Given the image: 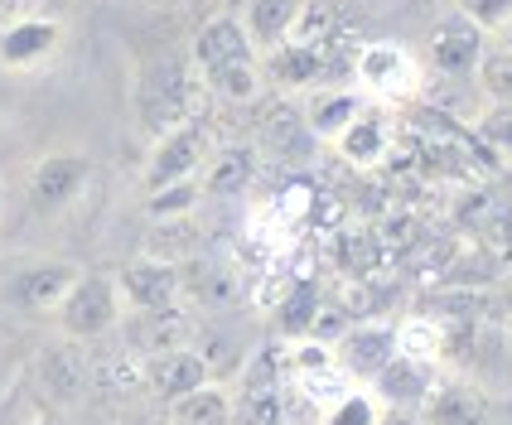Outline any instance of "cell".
Segmentation results:
<instances>
[{"instance_id":"cell-25","label":"cell","mask_w":512,"mask_h":425,"mask_svg":"<svg viewBox=\"0 0 512 425\" xmlns=\"http://www.w3.org/2000/svg\"><path fill=\"white\" fill-rule=\"evenodd\" d=\"M459 15L484 34H503L512 25V0H459Z\"/></svg>"},{"instance_id":"cell-32","label":"cell","mask_w":512,"mask_h":425,"mask_svg":"<svg viewBox=\"0 0 512 425\" xmlns=\"http://www.w3.org/2000/svg\"><path fill=\"white\" fill-rule=\"evenodd\" d=\"M377 425H411L406 416H387V421H377Z\"/></svg>"},{"instance_id":"cell-10","label":"cell","mask_w":512,"mask_h":425,"mask_svg":"<svg viewBox=\"0 0 512 425\" xmlns=\"http://www.w3.org/2000/svg\"><path fill=\"white\" fill-rule=\"evenodd\" d=\"M266 73L285 87H310V83H324V73H334V58H329V44H295V39H285L276 49H266Z\"/></svg>"},{"instance_id":"cell-3","label":"cell","mask_w":512,"mask_h":425,"mask_svg":"<svg viewBox=\"0 0 512 425\" xmlns=\"http://www.w3.org/2000/svg\"><path fill=\"white\" fill-rule=\"evenodd\" d=\"M208 131L199 121H184L165 136H155V155L145 165V189H165V184H179V179H194V174L208 165Z\"/></svg>"},{"instance_id":"cell-18","label":"cell","mask_w":512,"mask_h":425,"mask_svg":"<svg viewBox=\"0 0 512 425\" xmlns=\"http://www.w3.org/2000/svg\"><path fill=\"white\" fill-rule=\"evenodd\" d=\"M252 174H256V155L247 145L218 150V155H208V165H203V189H208V194H242V189L252 184Z\"/></svg>"},{"instance_id":"cell-23","label":"cell","mask_w":512,"mask_h":425,"mask_svg":"<svg viewBox=\"0 0 512 425\" xmlns=\"http://www.w3.org/2000/svg\"><path fill=\"white\" fill-rule=\"evenodd\" d=\"M474 73L484 78V87H488V97H493V102H512V54L508 49H493V44H488Z\"/></svg>"},{"instance_id":"cell-33","label":"cell","mask_w":512,"mask_h":425,"mask_svg":"<svg viewBox=\"0 0 512 425\" xmlns=\"http://www.w3.org/2000/svg\"><path fill=\"white\" fill-rule=\"evenodd\" d=\"M503 49H508V54H512V25L503 29Z\"/></svg>"},{"instance_id":"cell-30","label":"cell","mask_w":512,"mask_h":425,"mask_svg":"<svg viewBox=\"0 0 512 425\" xmlns=\"http://www.w3.org/2000/svg\"><path fill=\"white\" fill-rule=\"evenodd\" d=\"M290 290H295V281H290V276H276V271H271L266 281L256 285V305H261V310H281V300L290 295Z\"/></svg>"},{"instance_id":"cell-20","label":"cell","mask_w":512,"mask_h":425,"mask_svg":"<svg viewBox=\"0 0 512 425\" xmlns=\"http://www.w3.org/2000/svg\"><path fill=\"white\" fill-rule=\"evenodd\" d=\"M170 416H174V425H228L232 406L218 387L203 382V387H194V392H184V397L170 401Z\"/></svg>"},{"instance_id":"cell-16","label":"cell","mask_w":512,"mask_h":425,"mask_svg":"<svg viewBox=\"0 0 512 425\" xmlns=\"http://www.w3.org/2000/svg\"><path fill=\"white\" fill-rule=\"evenodd\" d=\"M426 416H430V425H488V401L474 387L450 382L435 397H426Z\"/></svg>"},{"instance_id":"cell-17","label":"cell","mask_w":512,"mask_h":425,"mask_svg":"<svg viewBox=\"0 0 512 425\" xmlns=\"http://www.w3.org/2000/svg\"><path fill=\"white\" fill-rule=\"evenodd\" d=\"M334 145H339V155L348 165H377V160L387 155V126H382V116L358 112L339 136H334Z\"/></svg>"},{"instance_id":"cell-7","label":"cell","mask_w":512,"mask_h":425,"mask_svg":"<svg viewBox=\"0 0 512 425\" xmlns=\"http://www.w3.org/2000/svg\"><path fill=\"white\" fill-rule=\"evenodd\" d=\"M179 271H174L170 261H155V256H141V261H131L126 271H121V295L145 314H174V300H179Z\"/></svg>"},{"instance_id":"cell-29","label":"cell","mask_w":512,"mask_h":425,"mask_svg":"<svg viewBox=\"0 0 512 425\" xmlns=\"http://www.w3.org/2000/svg\"><path fill=\"white\" fill-rule=\"evenodd\" d=\"M242 421L247 425H281V397L271 387H247L242 397Z\"/></svg>"},{"instance_id":"cell-27","label":"cell","mask_w":512,"mask_h":425,"mask_svg":"<svg viewBox=\"0 0 512 425\" xmlns=\"http://www.w3.org/2000/svg\"><path fill=\"white\" fill-rule=\"evenodd\" d=\"M314 310H319V305H314V295L295 285V290L281 300V329H285V334H310Z\"/></svg>"},{"instance_id":"cell-34","label":"cell","mask_w":512,"mask_h":425,"mask_svg":"<svg viewBox=\"0 0 512 425\" xmlns=\"http://www.w3.org/2000/svg\"><path fill=\"white\" fill-rule=\"evenodd\" d=\"M0 213H5V184H0Z\"/></svg>"},{"instance_id":"cell-19","label":"cell","mask_w":512,"mask_h":425,"mask_svg":"<svg viewBox=\"0 0 512 425\" xmlns=\"http://www.w3.org/2000/svg\"><path fill=\"white\" fill-rule=\"evenodd\" d=\"M203 83L213 87L218 97H228V102H256L261 87H266V73H261V63H256V54H252V58H237V63L213 68Z\"/></svg>"},{"instance_id":"cell-8","label":"cell","mask_w":512,"mask_h":425,"mask_svg":"<svg viewBox=\"0 0 512 425\" xmlns=\"http://www.w3.org/2000/svg\"><path fill=\"white\" fill-rule=\"evenodd\" d=\"M78 276H83V271L68 266V261H39V266H29V271H20V276L10 281V300L29 314H54Z\"/></svg>"},{"instance_id":"cell-2","label":"cell","mask_w":512,"mask_h":425,"mask_svg":"<svg viewBox=\"0 0 512 425\" xmlns=\"http://www.w3.org/2000/svg\"><path fill=\"white\" fill-rule=\"evenodd\" d=\"M54 314L68 339H97V334L112 329L116 314H121V290L107 276H78Z\"/></svg>"},{"instance_id":"cell-5","label":"cell","mask_w":512,"mask_h":425,"mask_svg":"<svg viewBox=\"0 0 512 425\" xmlns=\"http://www.w3.org/2000/svg\"><path fill=\"white\" fill-rule=\"evenodd\" d=\"M353 78L377 97H411L421 87V73H416L411 54L397 49V44H363L353 54Z\"/></svg>"},{"instance_id":"cell-15","label":"cell","mask_w":512,"mask_h":425,"mask_svg":"<svg viewBox=\"0 0 512 425\" xmlns=\"http://www.w3.org/2000/svg\"><path fill=\"white\" fill-rule=\"evenodd\" d=\"M39 387H44V392H49L54 401L83 397V387H87L83 353H78V348H68V343L44 348V358H39Z\"/></svg>"},{"instance_id":"cell-4","label":"cell","mask_w":512,"mask_h":425,"mask_svg":"<svg viewBox=\"0 0 512 425\" xmlns=\"http://www.w3.org/2000/svg\"><path fill=\"white\" fill-rule=\"evenodd\" d=\"M87 179H92V160H87V155H78V150H54V155H44V160L34 165V174H29V203H34L39 213H63V208L87 189Z\"/></svg>"},{"instance_id":"cell-26","label":"cell","mask_w":512,"mask_h":425,"mask_svg":"<svg viewBox=\"0 0 512 425\" xmlns=\"http://www.w3.org/2000/svg\"><path fill=\"white\" fill-rule=\"evenodd\" d=\"M435 348H440V329H430L426 319H411V324H401L397 329V353L401 358L426 363V358H435Z\"/></svg>"},{"instance_id":"cell-22","label":"cell","mask_w":512,"mask_h":425,"mask_svg":"<svg viewBox=\"0 0 512 425\" xmlns=\"http://www.w3.org/2000/svg\"><path fill=\"white\" fill-rule=\"evenodd\" d=\"M358 112H363V102H358L348 87L319 92V97H314V107H310V131H314V136H324V141H334V136H339V131Z\"/></svg>"},{"instance_id":"cell-21","label":"cell","mask_w":512,"mask_h":425,"mask_svg":"<svg viewBox=\"0 0 512 425\" xmlns=\"http://www.w3.org/2000/svg\"><path fill=\"white\" fill-rule=\"evenodd\" d=\"M377 382H382L387 401H397V406H416V401L430 397L426 363H416V358H401V353L382 372H377Z\"/></svg>"},{"instance_id":"cell-24","label":"cell","mask_w":512,"mask_h":425,"mask_svg":"<svg viewBox=\"0 0 512 425\" xmlns=\"http://www.w3.org/2000/svg\"><path fill=\"white\" fill-rule=\"evenodd\" d=\"M194 203H199V174H194V179H179V184H165V189H150V213H155V218L189 213Z\"/></svg>"},{"instance_id":"cell-11","label":"cell","mask_w":512,"mask_h":425,"mask_svg":"<svg viewBox=\"0 0 512 425\" xmlns=\"http://www.w3.org/2000/svg\"><path fill=\"white\" fill-rule=\"evenodd\" d=\"M58 20H44V15H20L15 25L0 34V63L5 68H34L39 58H49L58 49Z\"/></svg>"},{"instance_id":"cell-12","label":"cell","mask_w":512,"mask_h":425,"mask_svg":"<svg viewBox=\"0 0 512 425\" xmlns=\"http://www.w3.org/2000/svg\"><path fill=\"white\" fill-rule=\"evenodd\" d=\"M300 10H305V0H247L242 5V29H247V39H252V49H276L290 39V29L300 20Z\"/></svg>"},{"instance_id":"cell-28","label":"cell","mask_w":512,"mask_h":425,"mask_svg":"<svg viewBox=\"0 0 512 425\" xmlns=\"http://www.w3.org/2000/svg\"><path fill=\"white\" fill-rule=\"evenodd\" d=\"M479 136H484L493 150H508L512 155V102H493V107L479 116Z\"/></svg>"},{"instance_id":"cell-31","label":"cell","mask_w":512,"mask_h":425,"mask_svg":"<svg viewBox=\"0 0 512 425\" xmlns=\"http://www.w3.org/2000/svg\"><path fill=\"white\" fill-rule=\"evenodd\" d=\"M329 425H377V416H372V401L368 397H348L334 411V421Z\"/></svg>"},{"instance_id":"cell-9","label":"cell","mask_w":512,"mask_h":425,"mask_svg":"<svg viewBox=\"0 0 512 425\" xmlns=\"http://www.w3.org/2000/svg\"><path fill=\"white\" fill-rule=\"evenodd\" d=\"M252 39H247V29L237 15H213L208 25L194 34V49H189V63H194V73L208 78L213 68H223V63H237V58H252Z\"/></svg>"},{"instance_id":"cell-13","label":"cell","mask_w":512,"mask_h":425,"mask_svg":"<svg viewBox=\"0 0 512 425\" xmlns=\"http://www.w3.org/2000/svg\"><path fill=\"white\" fill-rule=\"evenodd\" d=\"M145 382L165 401H174L208 382V363H203L199 353H189V348H165V353H155V358L145 363Z\"/></svg>"},{"instance_id":"cell-1","label":"cell","mask_w":512,"mask_h":425,"mask_svg":"<svg viewBox=\"0 0 512 425\" xmlns=\"http://www.w3.org/2000/svg\"><path fill=\"white\" fill-rule=\"evenodd\" d=\"M199 87L203 78L194 73L189 58H160L141 73V87H136V112H141V126L150 136H165L174 126L194 121V107H199Z\"/></svg>"},{"instance_id":"cell-6","label":"cell","mask_w":512,"mask_h":425,"mask_svg":"<svg viewBox=\"0 0 512 425\" xmlns=\"http://www.w3.org/2000/svg\"><path fill=\"white\" fill-rule=\"evenodd\" d=\"M484 49H488V34L479 25H469L464 15L440 20L430 29V68L445 73V78H474Z\"/></svg>"},{"instance_id":"cell-14","label":"cell","mask_w":512,"mask_h":425,"mask_svg":"<svg viewBox=\"0 0 512 425\" xmlns=\"http://www.w3.org/2000/svg\"><path fill=\"white\" fill-rule=\"evenodd\" d=\"M339 358L348 372H363V377H377L397 358V334L387 324H358L339 339Z\"/></svg>"}]
</instances>
